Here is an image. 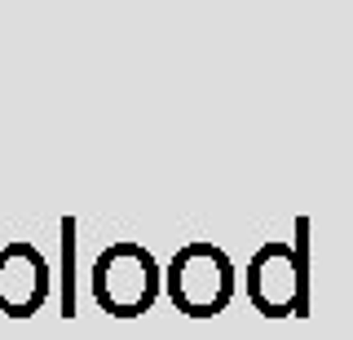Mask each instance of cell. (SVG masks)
Returning a JSON list of instances; mask_svg holds the SVG:
<instances>
[{
  "label": "cell",
  "instance_id": "7a4b0ae2",
  "mask_svg": "<svg viewBox=\"0 0 353 340\" xmlns=\"http://www.w3.org/2000/svg\"><path fill=\"white\" fill-rule=\"evenodd\" d=\"M93 296L119 318L146 314L154 305V296H159V266H154V257L137 243L106 248L93 266Z\"/></svg>",
  "mask_w": 353,
  "mask_h": 340
},
{
  "label": "cell",
  "instance_id": "3957f363",
  "mask_svg": "<svg viewBox=\"0 0 353 340\" xmlns=\"http://www.w3.org/2000/svg\"><path fill=\"white\" fill-rule=\"evenodd\" d=\"M248 292H252V301L274 318L296 314V305L305 301V266H301V257H296L292 248H283V243L256 252L252 274H248Z\"/></svg>",
  "mask_w": 353,
  "mask_h": 340
},
{
  "label": "cell",
  "instance_id": "6da1fadb",
  "mask_svg": "<svg viewBox=\"0 0 353 340\" xmlns=\"http://www.w3.org/2000/svg\"><path fill=\"white\" fill-rule=\"evenodd\" d=\"M168 296L190 318H212L234 301V266L212 243H185L168 266Z\"/></svg>",
  "mask_w": 353,
  "mask_h": 340
}]
</instances>
